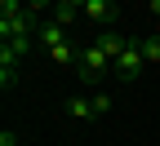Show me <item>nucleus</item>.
<instances>
[{"label":"nucleus","mask_w":160,"mask_h":146,"mask_svg":"<svg viewBox=\"0 0 160 146\" xmlns=\"http://www.w3.org/2000/svg\"><path fill=\"white\" fill-rule=\"evenodd\" d=\"M49 18H53L58 27H71L76 18H85V9H80L76 0H58V5H49Z\"/></svg>","instance_id":"obj_7"},{"label":"nucleus","mask_w":160,"mask_h":146,"mask_svg":"<svg viewBox=\"0 0 160 146\" xmlns=\"http://www.w3.org/2000/svg\"><path fill=\"white\" fill-rule=\"evenodd\" d=\"M138 45H142V62L156 67V62H160V35H147V40H138Z\"/></svg>","instance_id":"obj_10"},{"label":"nucleus","mask_w":160,"mask_h":146,"mask_svg":"<svg viewBox=\"0 0 160 146\" xmlns=\"http://www.w3.org/2000/svg\"><path fill=\"white\" fill-rule=\"evenodd\" d=\"M0 146H18V133H13V129H5V133H0Z\"/></svg>","instance_id":"obj_12"},{"label":"nucleus","mask_w":160,"mask_h":146,"mask_svg":"<svg viewBox=\"0 0 160 146\" xmlns=\"http://www.w3.org/2000/svg\"><path fill=\"white\" fill-rule=\"evenodd\" d=\"M49 58L58 62V67H80V45H58Z\"/></svg>","instance_id":"obj_9"},{"label":"nucleus","mask_w":160,"mask_h":146,"mask_svg":"<svg viewBox=\"0 0 160 146\" xmlns=\"http://www.w3.org/2000/svg\"><path fill=\"white\" fill-rule=\"evenodd\" d=\"M80 9H85V18H89V22H98L102 31L116 27V13H120V5H111V0H80Z\"/></svg>","instance_id":"obj_3"},{"label":"nucleus","mask_w":160,"mask_h":146,"mask_svg":"<svg viewBox=\"0 0 160 146\" xmlns=\"http://www.w3.org/2000/svg\"><path fill=\"white\" fill-rule=\"evenodd\" d=\"M18 62H22V58H18L9 45H0V89H5V93L18 84Z\"/></svg>","instance_id":"obj_4"},{"label":"nucleus","mask_w":160,"mask_h":146,"mask_svg":"<svg viewBox=\"0 0 160 146\" xmlns=\"http://www.w3.org/2000/svg\"><path fill=\"white\" fill-rule=\"evenodd\" d=\"M93 111L107 115V111H111V97H107V93H93Z\"/></svg>","instance_id":"obj_11"},{"label":"nucleus","mask_w":160,"mask_h":146,"mask_svg":"<svg viewBox=\"0 0 160 146\" xmlns=\"http://www.w3.org/2000/svg\"><path fill=\"white\" fill-rule=\"evenodd\" d=\"M98 49H102L107 58H111V67H116V58L129 49V35H120V31H98V40H93Z\"/></svg>","instance_id":"obj_6"},{"label":"nucleus","mask_w":160,"mask_h":146,"mask_svg":"<svg viewBox=\"0 0 160 146\" xmlns=\"http://www.w3.org/2000/svg\"><path fill=\"white\" fill-rule=\"evenodd\" d=\"M36 40H40V45H45V49L53 53L58 45H67V27H58V22H53V18L45 13V22H40V31H36Z\"/></svg>","instance_id":"obj_5"},{"label":"nucleus","mask_w":160,"mask_h":146,"mask_svg":"<svg viewBox=\"0 0 160 146\" xmlns=\"http://www.w3.org/2000/svg\"><path fill=\"white\" fill-rule=\"evenodd\" d=\"M67 111H71L76 120H98V111H93V97H85V93H71V97H67Z\"/></svg>","instance_id":"obj_8"},{"label":"nucleus","mask_w":160,"mask_h":146,"mask_svg":"<svg viewBox=\"0 0 160 146\" xmlns=\"http://www.w3.org/2000/svg\"><path fill=\"white\" fill-rule=\"evenodd\" d=\"M76 71H80V84H98V80L111 71V58L98 49V45H85V49H80V67H76Z\"/></svg>","instance_id":"obj_1"},{"label":"nucleus","mask_w":160,"mask_h":146,"mask_svg":"<svg viewBox=\"0 0 160 146\" xmlns=\"http://www.w3.org/2000/svg\"><path fill=\"white\" fill-rule=\"evenodd\" d=\"M142 67H147V62H142V45L129 40V49L116 58V75H120V80H138V75H142Z\"/></svg>","instance_id":"obj_2"}]
</instances>
